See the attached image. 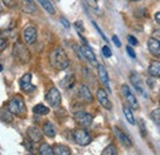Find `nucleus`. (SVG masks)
<instances>
[{
	"label": "nucleus",
	"instance_id": "nucleus-7",
	"mask_svg": "<svg viewBox=\"0 0 160 155\" xmlns=\"http://www.w3.org/2000/svg\"><path fill=\"white\" fill-rule=\"evenodd\" d=\"M129 80L132 82V85L134 86V89L137 90V92L142 95V96L147 97V92H145V88H144V82L142 80L139 74H137L136 72H132L129 75Z\"/></svg>",
	"mask_w": 160,
	"mask_h": 155
},
{
	"label": "nucleus",
	"instance_id": "nucleus-10",
	"mask_svg": "<svg viewBox=\"0 0 160 155\" xmlns=\"http://www.w3.org/2000/svg\"><path fill=\"white\" fill-rule=\"evenodd\" d=\"M23 39L27 44H32L37 39V30L33 26H28L23 30Z\"/></svg>",
	"mask_w": 160,
	"mask_h": 155
},
{
	"label": "nucleus",
	"instance_id": "nucleus-46",
	"mask_svg": "<svg viewBox=\"0 0 160 155\" xmlns=\"http://www.w3.org/2000/svg\"><path fill=\"white\" fill-rule=\"evenodd\" d=\"M159 102H160V100H159Z\"/></svg>",
	"mask_w": 160,
	"mask_h": 155
},
{
	"label": "nucleus",
	"instance_id": "nucleus-14",
	"mask_svg": "<svg viewBox=\"0 0 160 155\" xmlns=\"http://www.w3.org/2000/svg\"><path fill=\"white\" fill-rule=\"evenodd\" d=\"M27 137H28L33 143H38V142L42 140V138H43V133L41 132L37 127L31 126V127H28V129H27Z\"/></svg>",
	"mask_w": 160,
	"mask_h": 155
},
{
	"label": "nucleus",
	"instance_id": "nucleus-39",
	"mask_svg": "<svg viewBox=\"0 0 160 155\" xmlns=\"http://www.w3.org/2000/svg\"><path fill=\"white\" fill-rule=\"evenodd\" d=\"M60 21H62V23H63V26H64L65 28H69V27H70V25H69V22H68L67 20L64 19V18H62V19H60Z\"/></svg>",
	"mask_w": 160,
	"mask_h": 155
},
{
	"label": "nucleus",
	"instance_id": "nucleus-22",
	"mask_svg": "<svg viewBox=\"0 0 160 155\" xmlns=\"http://www.w3.org/2000/svg\"><path fill=\"white\" fill-rule=\"evenodd\" d=\"M123 115L126 117L127 122H129L131 124H136V119L133 116V112H132V108L127 105V106H123Z\"/></svg>",
	"mask_w": 160,
	"mask_h": 155
},
{
	"label": "nucleus",
	"instance_id": "nucleus-41",
	"mask_svg": "<svg viewBox=\"0 0 160 155\" xmlns=\"http://www.w3.org/2000/svg\"><path fill=\"white\" fill-rule=\"evenodd\" d=\"M140 122V128H142V134L144 136L145 134V131H144V123H143V121H139Z\"/></svg>",
	"mask_w": 160,
	"mask_h": 155
},
{
	"label": "nucleus",
	"instance_id": "nucleus-25",
	"mask_svg": "<svg viewBox=\"0 0 160 155\" xmlns=\"http://www.w3.org/2000/svg\"><path fill=\"white\" fill-rule=\"evenodd\" d=\"M0 118H1V121L10 123V122H12V113H11L9 110L1 111V112H0Z\"/></svg>",
	"mask_w": 160,
	"mask_h": 155
},
{
	"label": "nucleus",
	"instance_id": "nucleus-12",
	"mask_svg": "<svg viewBox=\"0 0 160 155\" xmlns=\"http://www.w3.org/2000/svg\"><path fill=\"white\" fill-rule=\"evenodd\" d=\"M113 132H115V136L117 137L118 142H121L122 145H124V147H127V148H131V147H132V139L127 136L123 131H121L120 128L115 127V128H113Z\"/></svg>",
	"mask_w": 160,
	"mask_h": 155
},
{
	"label": "nucleus",
	"instance_id": "nucleus-13",
	"mask_svg": "<svg viewBox=\"0 0 160 155\" xmlns=\"http://www.w3.org/2000/svg\"><path fill=\"white\" fill-rule=\"evenodd\" d=\"M98 100L100 102V105L106 108V110H112V103L110 101V98L107 96V92L103 90V89H99L98 90Z\"/></svg>",
	"mask_w": 160,
	"mask_h": 155
},
{
	"label": "nucleus",
	"instance_id": "nucleus-17",
	"mask_svg": "<svg viewBox=\"0 0 160 155\" xmlns=\"http://www.w3.org/2000/svg\"><path fill=\"white\" fill-rule=\"evenodd\" d=\"M79 96H80V98L84 100L85 102H92V100H94V97L91 95L90 90H89L85 85H81L79 88Z\"/></svg>",
	"mask_w": 160,
	"mask_h": 155
},
{
	"label": "nucleus",
	"instance_id": "nucleus-3",
	"mask_svg": "<svg viewBox=\"0 0 160 155\" xmlns=\"http://www.w3.org/2000/svg\"><path fill=\"white\" fill-rule=\"evenodd\" d=\"M14 57L18 59L20 63H27L30 60V52L28 49L23 46V43H21L20 41H18L14 44Z\"/></svg>",
	"mask_w": 160,
	"mask_h": 155
},
{
	"label": "nucleus",
	"instance_id": "nucleus-6",
	"mask_svg": "<svg viewBox=\"0 0 160 155\" xmlns=\"http://www.w3.org/2000/svg\"><path fill=\"white\" fill-rule=\"evenodd\" d=\"M46 101L48 102V105L51 107H58L60 105V101H62V96H60V92L58 91V89L56 88H51L48 90V92L46 94Z\"/></svg>",
	"mask_w": 160,
	"mask_h": 155
},
{
	"label": "nucleus",
	"instance_id": "nucleus-1",
	"mask_svg": "<svg viewBox=\"0 0 160 155\" xmlns=\"http://www.w3.org/2000/svg\"><path fill=\"white\" fill-rule=\"evenodd\" d=\"M49 63L51 65L57 70H64L69 67V58L63 48L57 47L54 48L49 54Z\"/></svg>",
	"mask_w": 160,
	"mask_h": 155
},
{
	"label": "nucleus",
	"instance_id": "nucleus-5",
	"mask_svg": "<svg viewBox=\"0 0 160 155\" xmlns=\"http://www.w3.org/2000/svg\"><path fill=\"white\" fill-rule=\"evenodd\" d=\"M121 91H122V95L124 96L126 98V101H127V105L132 108V110H138L139 108V105H138V102H137V98L136 96L131 92V89L128 88V85H122L121 86Z\"/></svg>",
	"mask_w": 160,
	"mask_h": 155
},
{
	"label": "nucleus",
	"instance_id": "nucleus-20",
	"mask_svg": "<svg viewBox=\"0 0 160 155\" xmlns=\"http://www.w3.org/2000/svg\"><path fill=\"white\" fill-rule=\"evenodd\" d=\"M148 72H149V74L153 75V77L160 78V62H157V60L152 62L150 65H149Z\"/></svg>",
	"mask_w": 160,
	"mask_h": 155
},
{
	"label": "nucleus",
	"instance_id": "nucleus-21",
	"mask_svg": "<svg viewBox=\"0 0 160 155\" xmlns=\"http://www.w3.org/2000/svg\"><path fill=\"white\" fill-rule=\"evenodd\" d=\"M38 2L41 4V6L51 15H54L56 14V10H54V6L53 4L51 2V0H38Z\"/></svg>",
	"mask_w": 160,
	"mask_h": 155
},
{
	"label": "nucleus",
	"instance_id": "nucleus-8",
	"mask_svg": "<svg viewBox=\"0 0 160 155\" xmlns=\"http://www.w3.org/2000/svg\"><path fill=\"white\" fill-rule=\"evenodd\" d=\"M31 79H32V75H31L30 73H27V74L22 75V78H21L20 81H19V82H20L21 90H22L23 92H26V94H30V92L35 91V89H36V86L32 85Z\"/></svg>",
	"mask_w": 160,
	"mask_h": 155
},
{
	"label": "nucleus",
	"instance_id": "nucleus-40",
	"mask_svg": "<svg viewBox=\"0 0 160 155\" xmlns=\"http://www.w3.org/2000/svg\"><path fill=\"white\" fill-rule=\"evenodd\" d=\"M154 19H155V21H157V22H158V23L160 25V11H159V12H157V14H155Z\"/></svg>",
	"mask_w": 160,
	"mask_h": 155
},
{
	"label": "nucleus",
	"instance_id": "nucleus-35",
	"mask_svg": "<svg viewBox=\"0 0 160 155\" xmlns=\"http://www.w3.org/2000/svg\"><path fill=\"white\" fill-rule=\"evenodd\" d=\"M75 27H77V30H78V32H79L80 35H81V32H84V26H82L81 21H77L75 22Z\"/></svg>",
	"mask_w": 160,
	"mask_h": 155
},
{
	"label": "nucleus",
	"instance_id": "nucleus-15",
	"mask_svg": "<svg viewBox=\"0 0 160 155\" xmlns=\"http://www.w3.org/2000/svg\"><path fill=\"white\" fill-rule=\"evenodd\" d=\"M81 54L85 57V58L88 59L92 65H95V67H98V60H96V56H95V53L92 52V49L89 47V46H82L81 47Z\"/></svg>",
	"mask_w": 160,
	"mask_h": 155
},
{
	"label": "nucleus",
	"instance_id": "nucleus-31",
	"mask_svg": "<svg viewBox=\"0 0 160 155\" xmlns=\"http://www.w3.org/2000/svg\"><path fill=\"white\" fill-rule=\"evenodd\" d=\"M85 2L90 6V8H92V9H98L99 6H98V0H85Z\"/></svg>",
	"mask_w": 160,
	"mask_h": 155
},
{
	"label": "nucleus",
	"instance_id": "nucleus-36",
	"mask_svg": "<svg viewBox=\"0 0 160 155\" xmlns=\"http://www.w3.org/2000/svg\"><path fill=\"white\" fill-rule=\"evenodd\" d=\"M2 2L5 4V6L8 8H12L15 5V0H2Z\"/></svg>",
	"mask_w": 160,
	"mask_h": 155
},
{
	"label": "nucleus",
	"instance_id": "nucleus-44",
	"mask_svg": "<svg viewBox=\"0 0 160 155\" xmlns=\"http://www.w3.org/2000/svg\"><path fill=\"white\" fill-rule=\"evenodd\" d=\"M1 70H2V67H1V64H0V72H1Z\"/></svg>",
	"mask_w": 160,
	"mask_h": 155
},
{
	"label": "nucleus",
	"instance_id": "nucleus-33",
	"mask_svg": "<svg viewBox=\"0 0 160 155\" xmlns=\"http://www.w3.org/2000/svg\"><path fill=\"white\" fill-rule=\"evenodd\" d=\"M127 39H128V42H129L131 46H138V39L136 38V37H133V36H128Z\"/></svg>",
	"mask_w": 160,
	"mask_h": 155
},
{
	"label": "nucleus",
	"instance_id": "nucleus-19",
	"mask_svg": "<svg viewBox=\"0 0 160 155\" xmlns=\"http://www.w3.org/2000/svg\"><path fill=\"white\" fill-rule=\"evenodd\" d=\"M53 154L57 155H70L72 152H70V148L64 145V144H56L53 148Z\"/></svg>",
	"mask_w": 160,
	"mask_h": 155
},
{
	"label": "nucleus",
	"instance_id": "nucleus-34",
	"mask_svg": "<svg viewBox=\"0 0 160 155\" xmlns=\"http://www.w3.org/2000/svg\"><path fill=\"white\" fill-rule=\"evenodd\" d=\"M32 143H33V142H32L31 139H30V140H28V139H26V140H25V145H26V148L28 149V152H30V153H33V149H32V145H31Z\"/></svg>",
	"mask_w": 160,
	"mask_h": 155
},
{
	"label": "nucleus",
	"instance_id": "nucleus-9",
	"mask_svg": "<svg viewBox=\"0 0 160 155\" xmlns=\"http://www.w3.org/2000/svg\"><path fill=\"white\" fill-rule=\"evenodd\" d=\"M74 118H75L77 123L80 124L81 127H89V126H91V123H92V116H91L90 113L85 112V111H79V112H77V113L74 115Z\"/></svg>",
	"mask_w": 160,
	"mask_h": 155
},
{
	"label": "nucleus",
	"instance_id": "nucleus-18",
	"mask_svg": "<svg viewBox=\"0 0 160 155\" xmlns=\"http://www.w3.org/2000/svg\"><path fill=\"white\" fill-rule=\"evenodd\" d=\"M42 131H43L44 136H47L48 138H54V137H56V128H54L53 123L49 122V121H47V122L43 124Z\"/></svg>",
	"mask_w": 160,
	"mask_h": 155
},
{
	"label": "nucleus",
	"instance_id": "nucleus-23",
	"mask_svg": "<svg viewBox=\"0 0 160 155\" xmlns=\"http://www.w3.org/2000/svg\"><path fill=\"white\" fill-rule=\"evenodd\" d=\"M33 113L40 115V116H46V115L49 113V108H48L47 106L40 103V105H36V106L33 107Z\"/></svg>",
	"mask_w": 160,
	"mask_h": 155
},
{
	"label": "nucleus",
	"instance_id": "nucleus-42",
	"mask_svg": "<svg viewBox=\"0 0 160 155\" xmlns=\"http://www.w3.org/2000/svg\"><path fill=\"white\" fill-rule=\"evenodd\" d=\"M1 12H2V6L0 5V14H1Z\"/></svg>",
	"mask_w": 160,
	"mask_h": 155
},
{
	"label": "nucleus",
	"instance_id": "nucleus-2",
	"mask_svg": "<svg viewBox=\"0 0 160 155\" xmlns=\"http://www.w3.org/2000/svg\"><path fill=\"white\" fill-rule=\"evenodd\" d=\"M9 111L15 115V116L22 117L26 115V106H25V101L22 96L20 95H16L15 97H12L10 101H9V106H8Z\"/></svg>",
	"mask_w": 160,
	"mask_h": 155
},
{
	"label": "nucleus",
	"instance_id": "nucleus-11",
	"mask_svg": "<svg viewBox=\"0 0 160 155\" xmlns=\"http://www.w3.org/2000/svg\"><path fill=\"white\" fill-rule=\"evenodd\" d=\"M98 74H99V79L100 81L103 84V86L107 89V91L110 92L111 89H110V80H108V74H107V70L106 68L102 65V64H98Z\"/></svg>",
	"mask_w": 160,
	"mask_h": 155
},
{
	"label": "nucleus",
	"instance_id": "nucleus-4",
	"mask_svg": "<svg viewBox=\"0 0 160 155\" xmlns=\"http://www.w3.org/2000/svg\"><path fill=\"white\" fill-rule=\"evenodd\" d=\"M73 138H74L75 143L81 147H86L91 143V136L85 129H75L73 132Z\"/></svg>",
	"mask_w": 160,
	"mask_h": 155
},
{
	"label": "nucleus",
	"instance_id": "nucleus-32",
	"mask_svg": "<svg viewBox=\"0 0 160 155\" xmlns=\"http://www.w3.org/2000/svg\"><path fill=\"white\" fill-rule=\"evenodd\" d=\"M126 51H127V53H128V56L131 57V58H136V53H134V51H133V48L131 47V46H127L126 47Z\"/></svg>",
	"mask_w": 160,
	"mask_h": 155
},
{
	"label": "nucleus",
	"instance_id": "nucleus-24",
	"mask_svg": "<svg viewBox=\"0 0 160 155\" xmlns=\"http://www.w3.org/2000/svg\"><path fill=\"white\" fill-rule=\"evenodd\" d=\"M38 153L41 155H53V149L47 143H42L38 148Z\"/></svg>",
	"mask_w": 160,
	"mask_h": 155
},
{
	"label": "nucleus",
	"instance_id": "nucleus-30",
	"mask_svg": "<svg viewBox=\"0 0 160 155\" xmlns=\"http://www.w3.org/2000/svg\"><path fill=\"white\" fill-rule=\"evenodd\" d=\"M6 46H8V39L2 37V36H0V52L4 51L6 48Z\"/></svg>",
	"mask_w": 160,
	"mask_h": 155
},
{
	"label": "nucleus",
	"instance_id": "nucleus-43",
	"mask_svg": "<svg viewBox=\"0 0 160 155\" xmlns=\"http://www.w3.org/2000/svg\"><path fill=\"white\" fill-rule=\"evenodd\" d=\"M26 1H28L30 4H32V0H26Z\"/></svg>",
	"mask_w": 160,
	"mask_h": 155
},
{
	"label": "nucleus",
	"instance_id": "nucleus-27",
	"mask_svg": "<svg viewBox=\"0 0 160 155\" xmlns=\"http://www.w3.org/2000/svg\"><path fill=\"white\" fill-rule=\"evenodd\" d=\"M74 81H75V79H74L73 75H68V77L63 80V86L67 88V89H69V88H72L74 85Z\"/></svg>",
	"mask_w": 160,
	"mask_h": 155
},
{
	"label": "nucleus",
	"instance_id": "nucleus-16",
	"mask_svg": "<svg viewBox=\"0 0 160 155\" xmlns=\"http://www.w3.org/2000/svg\"><path fill=\"white\" fill-rule=\"evenodd\" d=\"M148 48H149V52L153 54V56H160V41L157 38H149L148 41Z\"/></svg>",
	"mask_w": 160,
	"mask_h": 155
},
{
	"label": "nucleus",
	"instance_id": "nucleus-37",
	"mask_svg": "<svg viewBox=\"0 0 160 155\" xmlns=\"http://www.w3.org/2000/svg\"><path fill=\"white\" fill-rule=\"evenodd\" d=\"M92 25H94V27H95V28H96V30H98V32H99V33H100V36H101V37H102V38H103V41H105V42H107V38H106V37H105V35H103V33H102V32H101L100 27H99V26H98V25H96V23H95V22H92Z\"/></svg>",
	"mask_w": 160,
	"mask_h": 155
},
{
	"label": "nucleus",
	"instance_id": "nucleus-26",
	"mask_svg": "<svg viewBox=\"0 0 160 155\" xmlns=\"http://www.w3.org/2000/svg\"><path fill=\"white\" fill-rule=\"evenodd\" d=\"M102 155H117V149L113 144H110L108 147H106L102 152Z\"/></svg>",
	"mask_w": 160,
	"mask_h": 155
},
{
	"label": "nucleus",
	"instance_id": "nucleus-29",
	"mask_svg": "<svg viewBox=\"0 0 160 155\" xmlns=\"http://www.w3.org/2000/svg\"><path fill=\"white\" fill-rule=\"evenodd\" d=\"M102 54H103L105 58H110L112 56V52H111V49H110L108 46H103L102 47Z\"/></svg>",
	"mask_w": 160,
	"mask_h": 155
},
{
	"label": "nucleus",
	"instance_id": "nucleus-45",
	"mask_svg": "<svg viewBox=\"0 0 160 155\" xmlns=\"http://www.w3.org/2000/svg\"><path fill=\"white\" fill-rule=\"evenodd\" d=\"M129 1H139V0H129Z\"/></svg>",
	"mask_w": 160,
	"mask_h": 155
},
{
	"label": "nucleus",
	"instance_id": "nucleus-28",
	"mask_svg": "<svg viewBox=\"0 0 160 155\" xmlns=\"http://www.w3.org/2000/svg\"><path fill=\"white\" fill-rule=\"evenodd\" d=\"M150 117H152V119H153L158 126H160V108L153 110L152 113H150Z\"/></svg>",
	"mask_w": 160,
	"mask_h": 155
},
{
	"label": "nucleus",
	"instance_id": "nucleus-38",
	"mask_svg": "<svg viewBox=\"0 0 160 155\" xmlns=\"http://www.w3.org/2000/svg\"><path fill=\"white\" fill-rule=\"evenodd\" d=\"M112 41H113L115 46L120 48V47H121V42H120V39H118V37H117V36H113V37H112Z\"/></svg>",
	"mask_w": 160,
	"mask_h": 155
}]
</instances>
